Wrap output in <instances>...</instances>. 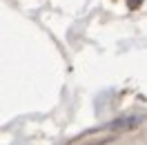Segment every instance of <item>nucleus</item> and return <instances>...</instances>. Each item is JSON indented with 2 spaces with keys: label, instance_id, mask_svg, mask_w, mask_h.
Instances as JSON below:
<instances>
[{
  "label": "nucleus",
  "instance_id": "obj_1",
  "mask_svg": "<svg viewBox=\"0 0 147 145\" xmlns=\"http://www.w3.org/2000/svg\"><path fill=\"white\" fill-rule=\"evenodd\" d=\"M127 2H129V7H131V9H136L138 5H140V0H127Z\"/></svg>",
  "mask_w": 147,
  "mask_h": 145
}]
</instances>
